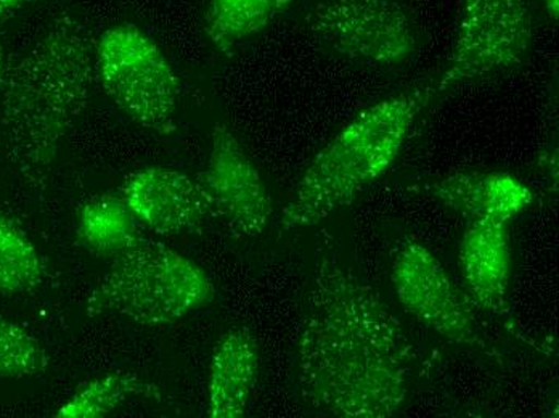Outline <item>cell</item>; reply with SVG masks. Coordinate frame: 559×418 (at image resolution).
<instances>
[{
    "label": "cell",
    "instance_id": "cell-1",
    "mask_svg": "<svg viewBox=\"0 0 559 418\" xmlns=\"http://www.w3.org/2000/svg\"><path fill=\"white\" fill-rule=\"evenodd\" d=\"M296 363L306 403L337 418L397 416L421 375L407 330L330 236L317 251Z\"/></svg>",
    "mask_w": 559,
    "mask_h": 418
},
{
    "label": "cell",
    "instance_id": "cell-2",
    "mask_svg": "<svg viewBox=\"0 0 559 418\" xmlns=\"http://www.w3.org/2000/svg\"><path fill=\"white\" fill-rule=\"evenodd\" d=\"M95 80V43L83 22L57 16L10 67L2 94L7 156L33 187H43L58 152L87 108Z\"/></svg>",
    "mask_w": 559,
    "mask_h": 418
},
{
    "label": "cell",
    "instance_id": "cell-3",
    "mask_svg": "<svg viewBox=\"0 0 559 418\" xmlns=\"http://www.w3.org/2000/svg\"><path fill=\"white\" fill-rule=\"evenodd\" d=\"M438 98L436 80L392 94L360 111L316 156L280 217V230L319 226L383 178Z\"/></svg>",
    "mask_w": 559,
    "mask_h": 418
},
{
    "label": "cell",
    "instance_id": "cell-4",
    "mask_svg": "<svg viewBox=\"0 0 559 418\" xmlns=\"http://www.w3.org/2000/svg\"><path fill=\"white\" fill-rule=\"evenodd\" d=\"M214 298V282L195 261L158 241L142 239L115 258L88 295L85 314L163 327L206 308Z\"/></svg>",
    "mask_w": 559,
    "mask_h": 418
},
{
    "label": "cell",
    "instance_id": "cell-5",
    "mask_svg": "<svg viewBox=\"0 0 559 418\" xmlns=\"http://www.w3.org/2000/svg\"><path fill=\"white\" fill-rule=\"evenodd\" d=\"M95 77L112 104L146 131H176L180 84L158 44L131 23L111 26L95 43Z\"/></svg>",
    "mask_w": 559,
    "mask_h": 418
},
{
    "label": "cell",
    "instance_id": "cell-6",
    "mask_svg": "<svg viewBox=\"0 0 559 418\" xmlns=\"http://www.w3.org/2000/svg\"><path fill=\"white\" fill-rule=\"evenodd\" d=\"M391 282L402 309L445 342L503 366V355L483 327L475 302L463 297L438 256L423 241L395 247Z\"/></svg>",
    "mask_w": 559,
    "mask_h": 418
},
{
    "label": "cell",
    "instance_id": "cell-7",
    "mask_svg": "<svg viewBox=\"0 0 559 418\" xmlns=\"http://www.w3.org/2000/svg\"><path fill=\"white\" fill-rule=\"evenodd\" d=\"M535 0H463L455 44L438 97L526 63L534 44Z\"/></svg>",
    "mask_w": 559,
    "mask_h": 418
},
{
    "label": "cell",
    "instance_id": "cell-8",
    "mask_svg": "<svg viewBox=\"0 0 559 418\" xmlns=\"http://www.w3.org/2000/svg\"><path fill=\"white\" fill-rule=\"evenodd\" d=\"M310 33L337 56L378 68H399L418 53L421 31L402 0H317Z\"/></svg>",
    "mask_w": 559,
    "mask_h": 418
},
{
    "label": "cell",
    "instance_id": "cell-9",
    "mask_svg": "<svg viewBox=\"0 0 559 418\" xmlns=\"http://www.w3.org/2000/svg\"><path fill=\"white\" fill-rule=\"evenodd\" d=\"M214 213L241 239L264 236L272 217V200L261 172L237 135L217 122L211 138L210 162L203 180Z\"/></svg>",
    "mask_w": 559,
    "mask_h": 418
},
{
    "label": "cell",
    "instance_id": "cell-10",
    "mask_svg": "<svg viewBox=\"0 0 559 418\" xmlns=\"http://www.w3.org/2000/svg\"><path fill=\"white\" fill-rule=\"evenodd\" d=\"M121 199L140 226L159 236H180L200 230L214 208L203 183L176 171L152 166L126 178Z\"/></svg>",
    "mask_w": 559,
    "mask_h": 418
},
{
    "label": "cell",
    "instance_id": "cell-11",
    "mask_svg": "<svg viewBox=\"0 0 559 418\" xmlns=\"http://www.w3.org/2000/svg\"><path fill=\"white\" fill-rule=\"evenodd\" d=\"M511 244L510 223L504 220H473L460 240L459 266L463 282L476 308L503 322V327L534 345L524 335L511 308Z\"/></svg>",
    "mask_w": 559,
    "mask_h": 418
},
{
    "label": "cell",
    "instance_id": "cell-12",
    "mask_svg": "<svg viewBox=\"0 0 559 418\" xmlns=\"http://www.w3.org/2000/svg\"><path fill=\"white\" fill-rule=\"evenodd\" d=\"M442 206L473 220H504L531 208L534 192L526 182L503 171H455L414 187Z\"/></svg>",
    "mask_w": 559,
    "mask_h": 418
},
{
    "label": "cell",
    "instance_id": "cell-13",
    "mask_svg": "<svg viewBox=\"0 0 559 418\" xmlns=\"http://www.w3.org/2000/svg\"><path fill=\"white\" fill-rule=\"evenodd\" d=\"M259 375V349L250 330H228L211 358L206 416L241 418L248 413Z\"/></svg>",
    "mask_w": 559,
    "mask_h": 418
},
{
    "label": "cell",
    "instance_id": "cell-14",
    "mask_svg": "<svg viewBox=\"0 0 559 418\" xmlns=\"http://www.w3.org/2000/svg\"><path fill=\"white\" fill-rule=\"evenodd\" d=\"M295 0H207L204 31L224 56L267 29Z\"/></svg>",
    "mask_w": 559,
    "mask_h": 418
},
{
    "label": "cell",
    "instance_id": "cell-15",
    "mask_svg": "<svg viewBox=\"0 0 559 418\" xmlns=\"http://www.w3.org/2000/svg\"><path fill=\"white\" fill-rule=\"evenodd\" d=\"M78 239L91 253L116 258L143 237L139 220L121 195H102L81 208Z\"/></svg>",
    "mask_w": 559,
    "mask_h": 418
},
{
    "label": "cell",
    "instance_id": "cell-16",
    "mask_svg": "<svg viewBox=\"0 0 559 418\" xmlns=\"http://www.w3.org/2000/svg\"><path fill=\"white\" fill-rule=\"evenodd\" d=\"M159 397L152 383L128 372H111L91 380L57 410L60 418H102L110 416L134 397Z\"/></svg>",
    "mask_w": 559,
    "mask_h": 418
},
{
    "label": "cell",
    "instance_id": "cell-17",
    "mask_svg": "<svg viewBox=\"0 0 559 418\" xmlns=\"http://www.w3.org/2000/svg\"><path fill=\"white\" fill-rule=\"evenodd\" d=\"M39 251L25 230L0 214V297L26 294L43 282Z\"/></svg>",
    "mask_w": 559,
    "mask_h": 418
},
{
    "label": "cell",
    "instance_id": "cell-18",
    "mask_svg": "<svg viewBox=\"0 0 559 418\" xmlns=\"http://www.w3.org/2000/svg\"><path fill=\"white\" fill-rule=\"evenodd\" d=\"M49 367V356L26 330L0 315V379H28Z\"/></svg>",
    "mask_w": 559,
    "mask_h": 418
},
{
    "label": "cell",
    "instance_id": "cell-19",
    "mask_svg": "<svg viewBox=\"0 0 559 418\" xmlns=\"http://www.w3.org/2000/svg\"><path fill=\"white\" fill-rule=\"evenodd\" d=\"M37 2H40V0H0V29L10 20L15 19L20 12Z\"/></svg>",
    "mask_w": 559,
    "mask_h": 418
},
{
    "label": "cell",
    "instance_id": "cell-20",
    "mask_svg": "<svg viewBox=\"0 0 559 418\" xmlns=\"http://www.w3.org/2000/svg\"><path fill=\"white\" fill-rule=\"evenodd\" d=\"M10 67H12V63H10L9 56H7V47L3 44L2 29H0V92L3 89V84H5Z\"/></svg>",
    "mask_w": 559,
    "mask_h": 418
},
{
    "label": "cell",
    "instance_id": "cell-21",
    "mask_svg": "<svg viewBox=\"0 0 559 418\" xmlns=\"http://www.w3.org/2000/svg\"><path fill=\"white\" fill-rule=\"evenodd\" d=\"M542 7H544L545 13H547L548 19L557 22L558 13H559V0H540Z\"/></svg>",
    "mask_w": 559,
    "mask_h": 418
}]
</instances>
